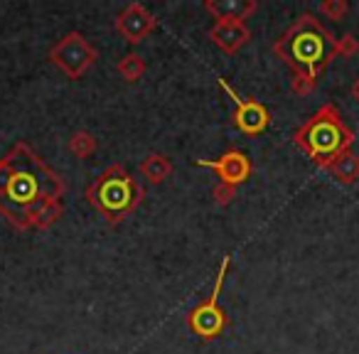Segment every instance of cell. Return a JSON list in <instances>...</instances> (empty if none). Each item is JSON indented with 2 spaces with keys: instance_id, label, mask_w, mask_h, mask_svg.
<instances>
[{
  "instance_id": "19",
  "label": "cell",
  "mask_w": 359,
  "mask_h": 354,
  "mask_svg": "<svg viewBox=\"0 0 359 354\" xmlns=\"http://www.w3.org/2000/svg\"><path fill=\"white\" fill-rule=\"evenodd\" d=\"M313 86H315V81L308 79V76H303V74H295L293 81H290V89H293L295 94H310Z\"/></svg>"
},
{
  "instance_id": "7",
  "label": "cell",
  "mask_w": 359,
  "mask_h": 354,
  "mask_svg": "<svg viewBox=\"0 0 359 354\" xmlns=\"http://www.w3.org/2000/svg\"><path fill=\"white\" fill-rule=\"evenodd\" d=\"M217 84H219L222 89L226 91V96H229L231 101H234V106H236L234 123H236V128H239L241 133L259 135V133H264V130L269 128L271 116H269V109H266L261 101L244 99V96H239L229 84H226V79H222V76L217 79Z\"/></svg>"
},
{
  "instance_id": "10",
  "label": "cell",
  "mask_w": 359,
  "mask_h": 354,
  "mask_svg": "<svg viewBox=\"0 0 359 354\" xmlns=\"http://www.w3.org/2000/svg\"><path fill=\"white\" fill-rule=\"evenodd\" d=\"M210 40L215 42L222 52H226V55H234V52H239L241 47L251 40V30L244 25V22L222 20V22H215V25H212Z\"/></svg>"
},
{
  "instance_id": "8",
  "label": "cell",
  "mask_w": 359,
  "mask_h": 354,
  "mask_svg": "<svg viewBox=\"0 0 359 354\" xmlns=\"http://www.w3.org/2000/svg\"><path fill=\"white\" fill-rule=\"evenodd\" d=\"M155 25H158L155 15L145 6H140V3L126 6L123 11L118 13V18H116V30H118V35L123 37L128 45L143 42L145 37L155 30Z\"/></svg>"
},
{
  "instance_id": "16",
  "label": "cell",
  "mask_w": 359,
  "mask_h": 354,
  "mask_svg": "<svg viewBox=\"0 0 359 354\" xmlns=\"http://www.w3.org/2000/svg\"><path fill=\"white\" fill-rule=\"evenodd\" d=\"M347 11H349L347 0H325L323 6H320V13L327 15L330 20H342L347 15Z\"/></svg>"
},
{
  "instance_id": "6",
  "label": "cell",
  "mask_w": 359,
  "mask_h": 354,
  "mask_svg": "<svg viewBox=\"0 0 359 354\" xmlns=\"http://www.w3.org/2000/svg\"><path fill=\"white\" fill-rule=\"evenodd\" d=\"M226 271H229V256H224V261H222L219 273H217L215 288H212L210 298L202 300V303L197 305L190 315H187V325H190V329L202 339H215L224 332L226 315H224V310L219 308V295H222V288H224Z\"/></svg>"
},
{
  "instance_id": "9",
  "label": "cell",
  "mask_w": 359,
  "mask_h": 354,
  "mask_svg": "<svg viewBox=\"0 0 359 354\" xmlns=\"http://www.w3.org/2000/svg\"><path fill=\"white\" fill-rule=\"evenodd\" d=\"M195 165H202V168H210L219 175V182H226V185H241V182L249 180L251 175V163L241 150H226L219 160H205L197 158Z\"/></svg>"
},
{
  "instance_id": "14",
  "label": "cell",
  "mask_w": 359,
  "mask_h": 354,
  "mask_svg": "<svg viewBox=\"0 0 359 354\" xmlns=\"http://www.w3.org/2000/svg\"><path fill=\"white\" fill-rule=\"evenodd\" d=\"M94 150H96V138L91 133H86V130H76L69 138V153L74 155V158L84 160V158H89Z\"/></svg>"
},
{
  "instance_id": "5",
  "label": "cell",
  "mask_w": 359,
  "mask_h": 354,
  "mask_svg": "<svg viewBox=\"0 0 359 354\" xmlns=\"http://www.w3.org/2000/svg\"><path fill=\"white\" fill-rule=\"evenodd\" d=\"M50 62L67 79H81L94 67L96 50L81 32H67L50 50Z\"/></svg>"
},
{
  "instance_id": "12",
  "label": "cell",
  "mask_w": 359,
  "mask_h": 354,
  "mask_svg": "<svg viewBox=\"0 0 359 354\" xmlns=\"http://www.w3.org/2000/svg\"><path fill=\"white\" fill-rule=\"evenodd\" d=\"M330 175L334 180L342 182V185H352V182L359 180V155L354 153H342L332 165H330Z\"/></svg>"
},
{
  "instance_id": "18",
  "label": "cell",
  "mask_w": 359,
  "mask_h": 354,
  "mask_svg": "<svg viewBox=\"0 0 359 354\" xmlns=\"http://www.w3.org/2000/svg\"><path fill=\"white\" fill-rule=\"evenodd\" d=\"M359 52V42L352 35H344L342 40H337V55L339 57H354Z\"/></svg>"
},
{
  "instance_id": "20",
  "label": "cell",
  "mask_w": 359,
  "mask_h": 354,
  "mask_svg": "<svg viewBox=\"0 0 359 354\" xmlns=\"http://www.w3.org/2000/svg\"><path fill=\"white\" fill-rule=\"evenodd\" d=\"M352 94H354V96H357V99H359V79L354 81V86H352Z\"/></svg>"
},
{
  "instance_id": "11",
  "label": "cell",
  "mask_w": 359,
  "mask_h": 354,
  "mask_svg": "<svg viewBox=\"0 0 359 354\" xmlns=\"http://www.w3.org/2000/svg\"><path fill=\"white\" fill-rule=\"evenodd\" d=\"M259 3L256 0H207L205 11L212 13L217 22L222 20H236L244 22L249 15H254Z\"/></svg>"
},
{
  "instance_id": "3",
  "label": "cell",
  "mask_w": 359,
  "mask_h": 354,
  "mask_svg": "<svg viewBox=\"0 0 359 354\" xmlns=\"http://www.w3.org/2000/svg\"><path fill=\"white\" fill-rule=\"evenodd\" d=\"M293 143L313 160L315 165L327 170L342 153L354 143V133L342 123L334 104H325L295 130Z\"/></svg>"
},
{
  "instance_id": "17",
  "label": "cell",
  "mask_w": 359,
  "mask_h": 354,
  "mask_svg": "<svg viewBox=\"0 0 359 354\" xmlns=\"http://www.w3.org/2000/svg\"><path fill=\"white\" fill-rule=\"evenodd\" d=\"M234 190H236L234 185H226V182H219V185H217L215 190H212V195H215V202H217V205L226 207L231 200H234Z\"/></svg>"
},
{
  "instance_id": "15",
  "label": "cell",
  "mask_w": 359,
  "mask_h": 354,
  "mask_svg": "<svg viewBox=\"0 0 359 354\" xmlns=\"http://www.w3.org/2000/svg\"><path fill=\"white\" fill-rule=\"evenodd\" d=\"M116 69H118V74L123 76L126 81H138L145 72V62H143V57H138V55H126L123 60L116 64Z\"/></svg>"
},
{
  "instance_id": "13",
  "label": "cell",
  "mask_w": 359,
  "mask_h": 354,
  "mask_svg": "<svg viewBox=\"0 0 359 354\" xmlns=\"http://www.w3.org/2000/svg\"><path fill=\"white\" fill-rule=\"evenodd\" d=\"M140 175L143 177H148L150 182H165L172 175V163H170L165 155H160V153H150L148 158L140 163Z\"/></svg>"
},
{
  "instance_id": "4",
  "label": "cell",
  "mask_w": 359,
  "mask_h": 354,
  "mask_svg": "<svg viewBox=\"0 0 359 354\" xmlns=\"http://www.w3.org/2000/svg\"><path fill=\"white\" fill-rule=\"evenodd\" d=\"M145 197V190L130 177V172L121 165H111L96 177L86 190V202L104 217L109 224L123 222L140 200Z\"/></svg>"
},
{
  "instance_id": "2",
  "label": "cell",
  "mask_w": 359,
  "mask_h": 354,
  "mask_svg": "<svg viewBox=\"0 0 359 354\" xmlns=\"http://www.w3.org/2000/svg\"><path fill=\"white\" fill-rule=\"evenodd\" d=\"M273 52L295 74H303L308 79L318 81L320 72L337 55V42L318 18L310 15V13H303L273 42Z\"/></svg>"
},
{
  "instance_id": "1",
  "label": "cell",
  "mask_w": 359,
  "mask_h": 354,
  "mask_svg": "<svg viewBox=\"0 0 359 354\" xmlns=\"http://www.w3.org/2000/svg\"><path fill=\"white\" fill-rule=\"evenodd\" d=\"M65 182L27 143L0 158V215L18 229H50L65 212Z\"/></svg>"
}]
</instances>
